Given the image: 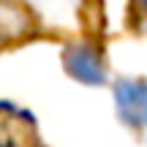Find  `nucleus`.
<instances>
[{
	"instance_id": "obj_2",
	"label": "nucleus",
	"mask_w": 147,
	"mask_h": 147,
	"mask_svg": "<svg viewBox=\"0 0 147 147\" xmlns=\"http://www.w3.org/2000/svg\"><path fill=\"white\" fill-rule=\"evenodd\" d=\"M33 142V120L25 112L0 104V147H27Z\"/></svg>"
},
{
	"instance_id": "obj_1",
	"label": "nucleus",
	"mask_w": 147,
	"mask_h": 147,
	"mask_svg": "<svg viewBox=\"0 0 147 147\" xmlns=\"http://www.w3.org/2000/svg\"><path fill=\"white\" fill-rule=\"evenodd\" d=\"M117 112L128 125H147V82L120 79L115 87Z\"/></svg>"
},
{
	"instance_id": "obj_4",
	"label": "nucleus",
	"mask_w": 147,
	"mask_h": 147,
	"mask_svg": "<svg viewBox=\"0 0 147 147\" xmlns=\"http://www.w3.org/2000/svg\"><path fill=\"white\" fill-rule=\"evenodd\" d=\"M142 3H144V5H147V0H142Z\"/></svg>"
},
{
	"instance_id": "obj_3",
	"label": "nucleus",
	"mask_w": 147,
	"mask_h": 147,
	"mask_svg": "<svg viewBox=\"0 0 147 147\" xmlns=\"http://www.w3.org/2000/svg\"><path fill=\"white\" fill-rule=\"evenodd\" d=\"M65 68H68L71 76L82 79V82H87V84L104 82V65H101V57L90 47H71L68 52H65Z\"/></svg>"
}]
</instances>
